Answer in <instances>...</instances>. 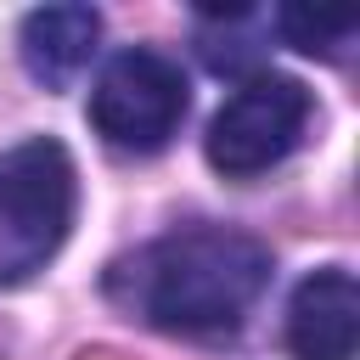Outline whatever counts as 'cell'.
I'll use <instances>...</instances> for the list:
<instances>
[{
  "mask_svg": "<svg viewBox=\"0 0 360 360\" xmlns=\"http://www.w3.org/2000/svg\"><path fill=\"white\" fill-rule=\"evenodd\" d=\"M264 17L253 11V6H214V11H197V51H202V62L225 79H253L259 73V62H264V45L248 34V28H259Z\"/></svg>",
  "mask_w": 360,
  "mask_h": 360,
  "instance_id": "obj_7",
  "label": "cell"
},
{
  "mask_svg": "<svg viewBox=\"0 0 360 360\" xmlns=\"http://www.w3.org/2000/svg\"><path fill=\"white\" fill-rule=\"evenodd\" d=\"M360 343V287L343 264L309 270L287 304V349L292 360H354Z\"/></svg>",
  "mask_w": 360,
  "mask_h": 360,
  "instance_id": "obj_5",
  "label": "cell"
},
{
  "mask_svg": "<svg viewBox=\"0 0 360 360\" xmlns=\"http://www.w3.org/2000/svg\"><path fill=\"white\" fill-rule=\"evenodd\" d=\"M73 202L79 180L62 141L34 135L0 152V287H17L56 259L73 225Z\"/></svg>",
  "mask_w": 360,
  "mask_h": 360,
  "instance_id": "obj_2",
  "label": "cell"
},
{
  "mask_svg": "<svg viewBox=\"0 0 360 360\" xmlns=\"http://www.w3.org/2000/svg\"><path fill=\"white\" fill-rule=\"evenodd\" d=\"M96 39H101V11L96 6H39L22 17L17 28V51H22V68L34 84L45 90H68L90 56H96Z\"/></svg>",
  "mask_w": 360,
  "mask_h": 360,
  "instance_id": "obj_6",
  "label": "cell"
},
{
  "mask_svg": "<svg viewBox=\"0 0 360 360\" xmlns=\"http://www.w3.org/2000/svg\"><path fill=\"white\" fill-rule=\"evenodd\" d=\"M309 90L292 79V73H270L259 68L253 79H242L219 112L208 118V135H202V152L208 163L225 174V180H253L264 169H276L298 141H304V124H309Z\"/></svg>",
  "mask_w": 360,
  "mask_h": 360,
  "instance_id": "obj_3",
  "label": "cell"
},
{
  "mask_svg": "<svg viewBox=\"0 0 360 360\" xmlns=\"http://www.w3.org/2000/svg\"><path fill=\"white\" fill-rule=\"evenodd\" d=\"M270 287V248L231 225H180L112 270V292L180 338L236 332Z\"/></svg>",
  "mask_w": 360,
  "mask_h": 360,
  "instance_id": "obj_1",
  "label": "cell"
},
{
  "mask_svg": "<svg viewBox=\"0 0 360 360\" xmlns=\"http://www.w3.org/2000/svg\"><path fill=\"white\" fill-rule=\"evenodd\" d=\"M186 112H191V84H186L180 62H169L163 51H146V45L118 51L90 90V124L118 152L169 146L180 135Z\"/></svg>",
  "mask_w": 360,
  "mask_h": 360,
  "instance_id": "obj_4",
  "label": "cell"
},
{
  "mask_svg": "<svg viewBox=\"0 0 360 360\" xmlns=\"http://www.w3.org/2000/svg\"><path fill=\"white\" fill-rule=\"evenodd\" d=\"M270 28L292 45V51H304V56H326V62H338L349 45H354V17H309V11H292V6H281L276 17H270Z\"/></svg>",
  "mask_w": 360,
  "mask_h": 360,
  "instance_id": "obj_8",
  "label": "cell"
}]
</instances>
